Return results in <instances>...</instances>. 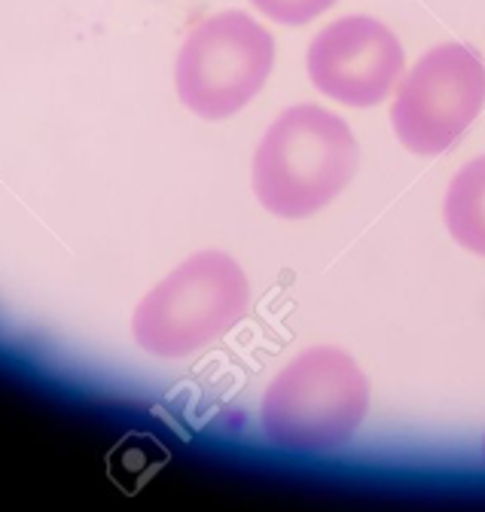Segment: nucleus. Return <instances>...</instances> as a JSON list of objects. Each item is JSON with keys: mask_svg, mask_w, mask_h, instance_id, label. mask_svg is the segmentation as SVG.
<instances>
[{"mask_svg": "<svg viewBox=\"0 0 485 512\" xmlns=\"http://www.w3.org/2000/svg\"><path fill=\"white\" fill-rule=\"evenodd\" d=\"M357 165V138L339 113L321 104H293L260 138L251 159V186L269 214L306 220L339 199Z\"/></svg>", "mask_w": 485, "mask_h": 512, "instance_id": "1", "label": "nucleus"}, {"mask_svg": "<svg viewBox=\"0 0 485 512\" xmlns=\"http://www.w3.org/2000/svg\"><path fill=\"white\" fill-rule=\"evenodd\" d=\"M251 308V281L226 250H196L135 305V345L159 360L193 357L232 333Z\"/></svg>", "mask_w": 485, "mask_h": 512, "instance_id": "2", "label": "nucleus"}, {"mask_svg": "<svg viewBox=\"0 0 485 512\" xmlns=\"http://www.w3.org/2000/svg\"><path fill=\"white\" fill-rule=\"evenodd\" d=\"M370 415V378L360 363L333 345L296 354L263 394L260 421L284 452H333L354 439Z\"/></svg>", "mask_w": 485, "mask_h": 512, "instance_id": "3", "label": "nucleus"}, {"mask_svg": "<svg viewBox=\"0 0 485 512\" xmlns=\"http://www.w3.org/2000/svg\"><path fill=\"white\" fill-rule=\"evenodd\" d=\"M272 68L275 37L254 16L226 10L187 34L174 61V89L190 113L220 122L263 92Z\"/></svg>", "mask_w": 485, "mask_h": 512, "instance_id": "4", "label": "nucleus"}, {"mask_svg": "<svg viewBox=\"0 0 485 512\" xmlns=\"http://www.w3.org/2000/svg\"><path fill=\"white\" fill-rule=\"evenodd\" d=\"M485 110V61L467 43H440L400 77L391 128L412 156L452 150Z\"/></svg>", "mask_w": 485, "mask_h": 512, "instance_id": "5", "label": "nucleus"}, {"mask_svg": "<svg viewBox=\"0 0 485 512\" xmlns=\"http://www.w3.org/2000/svg\"><path fill=\"white\" fill-rule=\"evenodd\" d=\"M406 52L397 34L373 16H345L315 34L306 55L312 86L336 104L367 110L400 83Z\"/></svg>", "mask_w": 485, "mask_h": 512, "instance_id": "6", "label": "nucleus"}, {"mask_svg": "<svg viewBox=\"0 0 485 512\" xmlns=\"http://www.w3.org/2000/svg\"><path fill=\"white\" fill-rule=\"evenodd\" d=\"M443 223L458 247L485 260V156L470 159L449 180Z\"/></svg>", "mask_w": 485, "mask_h": 512, "instance_id": "7", "label": "nucleus"}, {"mask_svg": "<svg viewBox=\"0 0 485 512\" xmlns=\"http://www.w3.org/2000/svg\"><path fill=\"white\" fill-rule=\"evenodd\" d=\"M251 4L266 19L287 25V28H299V25H309L318 16H324L330 7H336V0H251Z\"/></svg>", "mask_w": 485, "mask_h": 512, "instance_id": "8", "label": "nucleus"}, {"mask_svg": "<svg viewBox=\"0 0 485 512\" xmlns=\"http://www.w3.org/2000/svg\"><path fill=\"white\" fill-rule=\"evenodd\" d=\"M482 461H485V436H482Z\"/></svg>", "mask_w": 485, "mask_h": 512, "instance_id": "9", "label": "nucleus"}]
</instances>
